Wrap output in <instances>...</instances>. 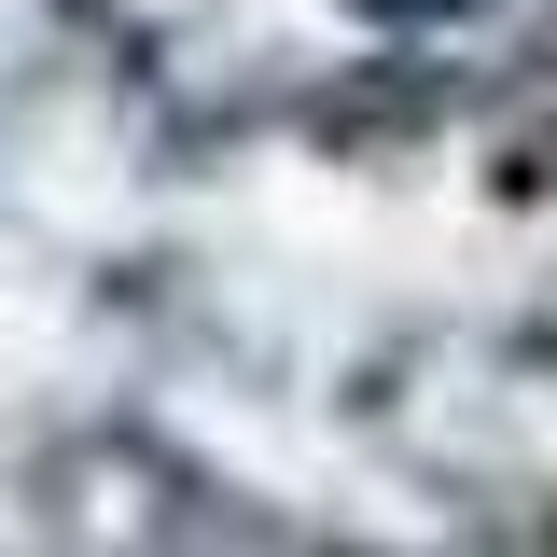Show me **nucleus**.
<instances>
[{
  "label": "nucleus",
  "mask_w": 557,
  "mask_h": 557,
  "mask_svg": "<svg viewBox=\"0 0 557 557\" xmlns=\"http://www.w3.org/2000/svg\"><path fill=\"white\" fill-rule=\"evenodd\" d=\"M348 14H376V28H432V14H474V0H348Z\"/></svg>",
  "instance_id": "f257e3e1"
}]
</instances>
